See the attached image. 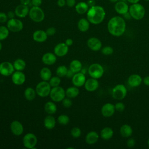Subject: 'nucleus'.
<instances>
[{
  "instance_id": "obj_1",
  "label": "nucleus",
  "mask_w": 149,
  "mask_h": 149,
  "mask_svg": "<svg viewBox=\"0 0 149 149\" xmlns=\"http://www.w3.org/2000/svg\"><path fill=\"white\" fill-rule=\"evenodd\" d=\"M107 29L111 35L119 37L123 34L126 30V22L120 16H113L108 21Z\"/></svg>"
},
{
  "instance_id": "obj_22",
  "label": "nucleus",
  "mask_w": 149,
  "mask_h": 149,
  "mask_svg": "<svg viewBox=\"0 0 149 149\" xmlns=\"http://www.w3.org/2000/svg\"><path fill=\"white\" fill-rule=\"evenodd\" d=\"M48 35L46 31L41 30L35 31L33 34V40L37 42H43L47 39Z\"/></svg>"
},
{
  "instance_id": "obj_25",
  "label": "nucleus",
  "mask_w": 149,
  "mask_h": 149,
  "mask_svg": "<svg viewBox=\"0 0 149 149\" xmlns=\"http://www.w3.org/2000/svg\"><path fill=\"white\" fill-rule=\"evenodd\" d=\"M99 136L95 131H91L88 132L86 136V142L88 144H94L98 140Z\"/></svg>"
},
{
  "instance_id": "obj_51",
  "label": "nucleus",
  "mask_w": 149,
  "mask_h": 149,
  "mask_svg": "<svg viewBox=\"0 0 149 149\" xmlns=\"http://www.w3.org/2000/svg\"><path fill=\"white\" fill-rule=\"evenodd\" d=\"M7 15H8V17L9 18V19H12V18H15V16L16 15V14H15V12H14L13 11H9Z\"/></svg>"
},
{
  "instance_id": "obj_10",
  "label": "nucleus",
  "mask_w": 149,
  "mask_h": 149,
  "mask_svg": "<svg viewBox=\"0 0 149 149\" xmlns=\"http://www.w3.org/2000/svg\"><path fill=\"white\" fill-rule=\"evenodd\" d=\"M7 27L9 31L16 33L20 31L23 28V24L21 20L17 19H10L7 22Z\"/></svg>"
},
{
  "instance_id": "obj_27",
  "label": "nucleus",
  "mask_w": 149,
  "mask_h": 149,
  "mask_svg": "<svg viewBox=\"0 0 149 149\" xmlns=\"http://www.w3.org/2000/svg\"><path fill=\"white\" fill-rule=\"evenodd\" d=\"M133 133V130L131 126L127 124L123 125L120 128V133L124 137H129Z\"/></svg>"
},
{
  "instance_id": "obj_58",
  "label": "nucleus",
  "mask_w": 149,
  "mask_h": 149,
  "mask_svg": "<svg viewBox=\"0 0 149 149\" xmlns=\"http://www.w3.org/2000/svg\"><path fill=\"white\" fill-rule=\"evenodd\" d=\"M2 44L0 41V51L2 49Z\"/></svg>"
},
{
  "instance_id": "obj_35",
  "label": "nucleus",
  "mask_w": 149,
  "mask_h": 149,
  "mask_svg": "<svg viewBox=\"0 0 149 149\" xmlns=\"http://www.w3.org/2000/svg\"><path fill=\"white\" fill-rule=\"evenodd\" d=\"M13 66L15 70L19 71H23L26 66V62L20 58L16 59L13 62Z\"/></svg>"
},
{
  "instance_id": "obj_30",
  "label": "nucleus",
  "mask_w": 149,
  "mask_h": 149,
  "mask_svg": "<svg viewBox=\"0 0 149 149\" xmlns=\"http://www.w3.org/2000/svg\"><path fill=\"white\" fill-rule=\"evenodd\" d=\"M69 69L74 73L80 72L82 69V64L80 61L74 59L70 63Z\"/></svg>"
},
{
  "instance_id": "obj_8",
  "label": "nucleus",
  "mask_w": 149,
  "mask_h": 149,
  "mask_svg": "<svg viewBox=\"0 0 149 149\" xmlns=\"http://www.w3.org/2000/svg\"><path fill=\"white\" fill-rule=\"evenodd\" d=\"M127 94V90L123 84H118L115 86L112 90V97L118 100H123Z\"/></svg>"
},
{
  "instance_id": "obj_15",
  "label": "nucleus",
  "mask_w": 149,
  "mask_h": 149,
  "mask_svg": "<svg viewBox=\"0 0 149 149\" xmlns=\"http://www.w3.org/2000/svg\"><path fill=\"white\" fill-rule=\"evenodd\" d=\"M11 132L15 136H20L24 131V128L22 124L18 120H13L10 125Z\"/></svg>"
},
{
  "instance_id": "obj_56",
  "label": "nucleus",
  "mask_w": 149,
  "mask_h": 149,
  "mask_svg": "<svg viewBox=\"0 0 149 149\" xmlns=\"http://www.w3.org/2000/svg\"><path fill=\"white\" fill-rule=\"evenodd\" d=\"M129 3H132V4H133V3H138L139 2L140 0H127Z\"/></svg>"
},
{
  "instance_id": "obj_2",
  "label": "nucleus",
  "mask_w": 149,
  "mask_h": 149,
  "mask_svg": "<svg viewBox=\"0 0 149 149\" xmlns=\"http://www.w3.org/2000/svg\"><path fill=\"white\" fill-rule=\"evenodd\" d=\"M105 12L104 9L98 5L90 7L87 12V18L90 23L94 24L101 23L104 19Z\"/></svg>"
},
{
  "instance_id": "obj_9",
  "label": "nucleus",
  "mask_w": 149,
  "mask_h": 149,
  "mask_svg": "<svg viewBox=\"0 0 149 149\" xmlns=\"http://www.w3.org/2000/svg\"><path fill=\"white\" fill-rule=\"evenodd\" d=\"M37 143L36 136L32 133H28L23 138V144L24 146L29 149L34 148Z\"/></svg>"
},
{
  "instance_id": "obj_60",
  "label": "nucleus",
  "mask_w": 149,
  "mask_h": 149,
  "mask_svg": "<svg viewBox=\"0 0 149 149\" xmlns=\"http://www.w3.org/2000/svg\"><path fill=\"white\" fill-rule=\"evenodd\" d=\"M144 1H149V0H144Z\"/></svg>"
},
{
  "instance_id": "obj_28",
  "label": "nucleus",
  "mask_w": 149,
  "mask_h": 149,
  "mask_svg": "<svg viewBox=\"0 0 149 149\" xmlns=\"http://www.w3.org/2000/svg\"><path fill=\"white\" fill-rule=\"evenodd\" d=\"M113 130L109 127H104L101 130L100 132L101 137L105 140H109L111 138H112V137L113 136Z\"/></svg>"
},
{
  "instance_id": "obj_38",
  "label": "nucleus",
  "mask_w": 149,
  "mask_h": 149,
  "mask_svg": "<svg viewBox=\"0 0 149 149\" xmlns=\"http://www.w3.org/2000/svg\"><path fill=\"white\" fill-rule=\"evenodd\" d=\"M69 121H70V119H69V116L65 114H62V115H59L58 118V123L61 125H62V126L68 125L69 123Z\"/></svg>"
},
{
  "instance_id": "obj_50",
  "label": "nucleus",
  "mask_w": 149,
  "mask_h": 149,
  "mask_svg": "<svg viewBox=\"0 0 149 149\" xmlns=\"http://www.w3.org/2000/svg\"><path fill=\"white\" fill-rule=\"evenodd\" d=\"M57 4L59 7H63L66 4V1L65 0H58Z\"/></svg>"
},
{
  "instance_id": "obj_47",
  "label": "nucleus",
  "mask_w": 149,
  "mask_h": 149,
  "mask_svg": "<svg viewBox=\"0 0 149 149\" xmlns=\"http://www.w3.org/2000/svg\"><path fill=\"white\" fill-rule=\"evenodd\" d=\"M31 3L34 6H40L42 3V0H31Z\"/></svg>"
},
{
  "instance_id": "obj_6",
  "label": "nucleus",
  "mask_w": 149,
  "mask_h": 149,
  "mask_svg": "<svg viewBox=\"0 0 149 149\" xmlns=\"http://www.w3.org/2000/svg\"><path fill=\"white\" fill-rule=\"evenodd\" d=\"M49 96L54 102H60L62 101L66 96L65 91L59 86L54 87L51 88Z\"/></svg>"
},
{
  "instance_id": "obj_33",
  "label": "nucleus",
  "mask_w": 149,
  "mask_h": 149,
  "mask_svg": "<svg viewBox=\"0 0 149 149\" xmlns=\"http://www.w3.org/2000/svg\"><path fill=\"white\" fill-rule=\"evenodd\" d=\"M88 5L86 2H80L75 6V10L79 14H84L88 10Z\"/></svg>"
},
{
  "instance_id": "obj_20",
  "label": "nucleus",
  "mask_w": 149,
  "mask_h": 149,
  "mask_svg": "<svg viewBox=\"0 0 149 149\" xmlns=\"http://www.w3.org/2000/svg\"><path fill=\"white\" fill-rule=\"evenodd\" d=\"M42 62L47 65H52L56 61V56L52 52H47L42 56Z\"/></svg>"
},
{
  "instance_id": "obj_23",
  "label": "nucleus",
  "mask_w": 149,
  "mask_h": 149,
  "mask_svg": "<svg viewBox=\"0 0 149 149\" xmlns=\"http://www.w3.org/2000/svg\"><path fill=\"white\" fill-rule=\"evenodd\" d=\"M142 82V78L137 74H133L130 75L127 80L128 84L133 87H137L141 84Z\"/></svg>"
},
{
  "instance_id": "obj_34",
  "label": "nucleus",
  "mask_w": 149,
  "mask_h": 149,
  "mask_svg": "<svg viewBox=\"0 0 149 149\" xmlns=\"http://www.w3.org/2000/svg\"><path fill=\"white\" fill-rule=\"evenodd\" d=\"M37 93L36 90L32 87H27L24 91V98L28 101H32L36 98Z\"/></svg>"
},
{
  "instance_id": "obj_7",
  "label": "nucleus",
  "mask_w": 149,
  "mask_h": 149,
  "mask_svg": "<svg viewBox=\"0 0 149 149\" xmlns=\"http://www.w3.org/2000/svg\"><path fill=\"white\" fill-rule=\"evenodd\" d=\"M88 72L91 77L98 79L102 76L104 70L103 67L100 64L95 63L90 65Z\"/></svg>"
},
{
  "instance_id": "obj_32",
  "label": "nucleus",
  "mask_w": 149,
  "mask_h": 149,
  "mask_svg": "<svg viewBox=\"0 0 149 149\" xmlns=\"http://www.w3.org/2000/svg\"><path fill=\"white\" fill-rule=\"evenodd\" d=\"M66 96L70 98H76L79 94V90L76 86L69 87L65 91Z\"/></svg>"
},
{
  "instance_id": "obj_49",
  "label": "nucleus",
  "mask_w": 149,
  "mask_h": 149,
  "mask_svg": "<svg viewBox=\"0 0 149 149\" xmlns=\"http://www.w3.org/2000/svg\"><path fill=\"white\" fill-rule=\"evenodd\" d=\"M74 74V73L73 71H72L70 69H69L68 70V72H67L66 76L67 77H68V78H72V77L73 76Z\"/></svg>"
},
{
  "instance_id": "obj_54",
  "label": "nucleus",
  "mask_w": 149,
  "mask_h": 149,
  "mask_svg": "<svg viewBox=\"0 0 149 149\" xmlns=\"http://www.w3.org/2000/svg\"><path fill=\"white\" fill-rule=\"evenodd\" d=\"M143 83L145 85L149 86V76H146L144 79H143Z\"/></svg>"
},
{
  "instance_id": "obj_37",
  "label": "nucleus",
  "mask_w": 149,
  "mask_h": 149,
  "mask_svg": "<svg viewBox=\"0 0 149 149\" xmlns=\"http://www.w3.org/2000/svg\"><path fill=\"white\" fill-rule=\"evenodd\" d=\"M9 29L7 27L1 26H0V41L6 39L9 36Z\"/></svg>"
},
{
  "instance_id": "obj_19",
  "label": "nucleus",
  "mask_w": 149,
  "mask_h": 149,
  "mask_svg": "<svg viewBox=\"0 0 149 149\" xmlns=\"http://www.w3.org/2000/svg\"><path fill=\"white\" fill-rule=\"evenodd\" d=\"M84 86L88 91H94L98 88L99 83L96 79L91 77L86 80Z\"/></svg>"
},
{
  "instance_id": "obj_57",
  "label": "nucleus",
  "mask_w": 149,
  "mask_h": 149,
  "mask_svg": "<svg viewBox=\"0 0 149 149\" xmlns=\"http://www.w3.org/2000/svg\"><path fill=\"white\" fill-rule=\"evenodd\" d=\"M111 2H112V3H116L118 1H119V0H109Z\"/></svg>"
},
{
  "instance_id": "obj_42",
  "label": "nucleus",
  "mask_w": 149,
  "mask_h": 149,
  "mask_svg": "<svg viewBox=\"0 0 149 149\" xmlns=\"http://www.w3.org/2000/svg\"><path fill=\"white\" fill-rule=\"evenodd\" d=\"M62 104L63 106L66 108H69L71 107L73 104L72 100H70V98H68V97H67V98L65 97L63 99V100L62 101Z\"/></svg>"
},
{
  "instance_id": "obj_39",
  "label": "nucleus",
  "mask_w": 149,
  "mask_h": 149,
  "mask_svg": "<svg viewBox=\"0 0 149 149\" xmlns=\"http://www.w3.org/2000/svg\"><path fill=\"white\" fill-rule=\"evenodd\" d=\"M61 79L59 76H54L51 77L50 80H49V83L50 86L52 87L59 86L61 83Z\"/></svg>"
},
{
  "instance_id": "obj_11",
  "label": "nucleus",
  "mask_w": 149,
  "mask_h": 149,
  "mask_svg": "<svg viewBox=\"0 0 149 149\" xmlns=\"http://www.w3.org/2000/svg\"><path fill=\"white\" fill-rule=\"evenodd\" d=\"M13 65L8 61L2 62L0 63V74L3 76H9L15 71Z\"/></svg>"
},
{
  "instance_id": "obj_5",
  "label": "nucleus",
  "mask_w": 149,
  "mask_h": 149,
  "mask_svg": "<svg viewBox=\"0 0 149 149\" xmlns=\"http://www.w3.org/2000/svg\"><path fill=\"white\" fill-rule=\"evenodd\" d=\"M29 15L30 18L35 22H41L45 17L44 11L39 6H33L29 10Z\"/></svg>"
},
{
  "instance_id": "obj_43",
  "label": "nucleus",
  "mask_w": 149,
  "mask_h": 149,
  "mask_svg": "<svg viewBox=\"0 0 149 149\" xmlns=\"http://www.w3.org/2000/svg\"><path fill=\"white\" fill-rule=\"evenodd\" d=\"M115 110H116L117 111L121 112L124 111V109L125 108V105L123 103L119 102L115 104Z\"/></svg>"
},
{
  "instance_id": "obj_40",
  "label": "nucleus",
  "mask_w": 149,
  "mask_h": 149,
  "mask_svg": "<svg viewBox=\"0 0 149 149\" xmlns=\"http://www.w3.org/2000/svg\"><path fill=\"white\" fill-rule=\"evenodd\" d=\"M81 131L80 128L77 127H73L70 130V134L74 138H78L81 136Z\"/></svg>"
},
{
  "instance_id": "obj_26",
  "label": "nucleus",
  "mask_w": 149,
  "mask_h": 149,
  "mask_svg": "<svg viewBox=\"0 0 149 149\" xmlns=\"http://www.w3.org/2000/svg\"><path fill=\"white\" fill-rule=\"evenodd\" d=\"M45 111L49 115H53L56 113L57 111V107L56 104L52 101L47 102L44 107Z\"/></svg>"
},
{
  "instance_id": "obj_48",
  "label": "nucleus",
  "mask_w": 149,
  "mask_h": 149,
  "mask_svg": "<svg viewBox=\"0 0 149 149\" xmlns=\"http://www.w3.org/2000/svg\"><path fill=\"white\" fill-rule=\"evenodd\" d=\"M66 3L69 7H73L76 3V0H66Z\"/></svg>"
},
{
  "instance_id": "obj_17",
  "label": "nucleus",
  "mask_w": 149,
  "mask_h": 149,
  "mask_svg": "<svg viewBox=\"0 0 149 149\" xmlns=\"http://www.w3.org/2000/svg\"><path fill=\"white\" fill-rule=\"evenodd\" d=\"M115 111V105L111 103H107L101 108V113L102 116L105 118L112 116L113 115Z\"/></svg>"
},
{
  "instance_id": "obj_12",
  "label": "nucleus",
  "mask_w": 149,
  "mask_h": 149,
  "mask_svg": "<svg viewBox=\"0 0 149 149\" xmlns=\"http://www.w3.org/2000/svg\"><path fill=\"white\" fill-rule=\"evenodd\" d=\"M69 51V47L63 42L59 43L55 45L54 48V54L56 56L59 57H62L66 55Z\"/></svg>"
},
{
  "instance_id": "obj_45",
  "label": "nucleus",
  "mask_w": 149,
  "mask_h": 149,
  "mask_svg": "<svg viewBox=\"0 0 149 149\" xmlns=\"http://www.w3.org/2000/svg\"><path fill=\"white\" fill-rule=\"evenodd\" d=\"M135 144H136V141L134 140V139L133 138H130L129 139L127 140V142H126V144H127V146L129 148H132L134 146H135Z\"/></svg>"
},
{
  "instance_id": "obj_18",
  "label": "nucleus",
  "mask_w": 149,
  "mask_h": 149,
  "mask_svg": "<svg viewBox=\"0 0 149 149\" xmlns=\"http://www.w3.org/2000/svg\"><path fill=\"white\" fill-rule=\"evenodd\" d=\"M114 8L118 13L123 15L129 12V7L125 2L121 1L115 3Z\"/></svg>"
},
{
  "instance_id": "obj_29",
  "label": "nucleus",
  "mask_w": 149,
  "mask_h": 149,
  "mask_svg": "<svg viewBox=\"0 0 149 149\" xmlns=\"http://www.w3.org/2000/svg\"><path fill=\"white\" fill-rule=\"evenodd\" d=\"M77 27L80 31L86 32L88 30L90 27V22L87 19L85 18H81L78 22Z\"/></svg>"
},
{
  "instance_id": "obj_24",
  "label": "nucleus",
  "mask_w": 149,
  "mask_h": 149,
  "mask_svg": "<svg viewBox=\"0 0 149 149\" xmlns=\"http://www.w3.org/2000/svg\"><path fill=\"white\" fill-rule=\"evenodd\" d=\"M56 125V120L54 116L51 115L47 116L44 119V127L47 129H52L54 128Z\"/></svg>"
},
{
  "instance_id": "obj_53",
  "label": "nucleus",
  "mask_w": 149,
  "mask_h": 149,
  "mask_svg": "<svg viewBox=\"0 0 149 149\" xmlns=\"http://www.w3.org/2000/svg\"><path fill=\"white\" fill-rule=\"evenodd\" d=\"M87 3L88 5V6L90 8L91 6L95 5V0H88Z\"/></svg>"
},
{
  "instance_id": "obj_3",
  "label": "nucleus",
  "mask_w": 149,
  "mask_h": 149,
  "mask_svg": "<svg viewBox=\"0 0 149 149\" xmlns=\"http://www.w3.org/2000/svg\"><path fill=\"white\" fill-rule=\"evenodd\" d=\"M129 13H130L131 17L134 19L141 20L145 16L146 10L142 5L136 3L132 4L129 7Z\"/></svg>"
},
{
  "instance_id": "obj_4",
  "label": "nucleus",
  "mask_w": 149,
  "mask_h": 149,
  "mask_svg": "<svg viewBox=\"0 0 149 149\" xmlns=\"http://www.w3.org/2000/svg\"><path fill=\"white\" fill-rule=\"evenodd\" d=\"M51 86L47 81L42 80L37 84L36 87V91L38 95L41 97H45L49 95Z\"/></svg>"
},
{
  "instance_id": "obj_59",
  "label": "nucleus",
  "mask_w": 149,
  "mask_h": 149,
  "mask_svg": "<svg viewBox=\"0 0 149 149\" xmlns=\"http://www.w3.org/2000/svg\"><path fill=\"white\" fill-rule=\"evenodd\" d=\"M147 144H148V146L149 147V139H148V141H147Z\"/></svg>"
},
{
  "instance_id": "obj_16",
  "label": "nucleus",
  "mask_w": 149,
  "mask_h": 149,
  "mask_svg": "<svg viewBox=\"0 0 149 149\" xmlns=\"http://www.w3.org/2000/svg\"><path fill=\"white\" fill-rule=\"evenodd\" d=\"M87 44L88 47L94 51H99L102 47L101 41L96 37L90 38L87 41Z\"/></svg>"
},
{
  "instance_id": "obj_21",
  "label": "nucleus",
  "mask_w": 149,
  "mask_h": 149,
  "mask_svg": "<svg viewBox=\"0 0 149 149\" xmlns=\"http://www.w3.org/2000/svg\"><path fill=\"white\" fill-rule=\"evenodd\" d=\"M29 9L28 6L20 4L17 6L15 9V12L16 15L19 17H24L29 13Z\"/></svg>"
},
{
  "instance_id": "obj_31",
  "label": "nucleus",
  "mask_w": 149,
  "mask_h": 149,
  "mask_svg": "<svg viewBox=\"0 0 149 149\" xmlns=\"http://www.w3.org/2000/svg\"><path fill=\"white\" fill-rule=\"evenodd\" d=\"M41 79L44 81H49L52 77V72L51 70L47 67L42 68L40 72Z\"/></svg>"
},
{
  "instance_id": "obj_46",
  "label": "nucleus",
  "mask_w": 149,
  "mask_h": 149,
  "mask_svg": "<svg viewBox=\"0 0 149 149\" xmlns=\"http://www.w3.org/2000/svg\"><path fill=\"white\" fill-rule=\"evenodd\" d=\"M46 33L48 36H53L56 33V29L55 27H49L46 30Z\"/></svg>"
},
{
  "instance_id": "obj_55",
  "label": "nucleus",
  "mask_w": 149,
  "mask_h": 149,
  "mask_svg": "<svg viewBox=\"0 0 149 149\" xmlns=\"http://www.w3.org/2000/svg\"><path fill=\"white\" fill-rule=\"evenodd\" d=\"M20 3L22 5L28 6L30 3V0H20Z\"/></svg>"
},
{
  "instance_id": "obj_13",
  "label": "nucleus",
  "mask_w": 149,
  "mask_h": 149,
  "mask_svg": "<svg viewBox=\"0 0 149 149\" xmlns=\"http://www.w3.org/2000/svg\"><path fill=\"white\" fill-rule=\"evenodd\" d=\"M25 80L26 76L22 71L16 70L12 74V81L15 85H22L25 82Z\"/></svg>"
},
{
  "instance_id": "obj_44",
  "label": "nucleus",
  "mask_w": 149,
  "mask_h": 149,
  "mask_svg": "<svg viewBox=\"0 0 149 149\" xmlns=\"http://www.w3.org/2000/svg\"><path fill=\"white\" fill-rule=\"evenodd\" d=\"M8 15L3 13V12H0V23H5L8 20Z\"/></svg>"
},
{
  "instance_id": "obj_14",
  "label": "nucleus",
  "mask_w": 149,
  "mask_h": 149,
  "mask_svg": "<svg viewBox=\"0 0 149 149\" xmlns=\"http://www.w3.org/2000/svg\"><path fill=\"white\" fill-rule=\"evenodd\" d=\"M72 79V83L74 86H76L77 87L84 86L86 81V76L82 72H78L74 73Z\"/></svg>"
},
{
  "instance_id": "obj_36",
  "label": "nucleus",
  "mask_w": 149,
  "mask_h": 149,
  "mask_svg": "<svg viewBox=\"0 0 149 149\" xmlns=\"http://www.w3.org/2000/svg\"><path fill=\"white\" fill-rule=\"evenodd\" d=\"M68 69L65 65L59 66L56 70V74L59 77H63L66 76Z\"/></svg>"
},
{
  "instance_id": "obj_41",
  "label": "nucleus",
  "mask_w": 149,
  "mask_h": 149,
  "mask_svg": "<svg viewBox=\"0 0 149 149\" xmlns=\"http://www.w3.org/2000/svg\"><path fill=\"white\" fill-rule=\"evenodd\" d=\"M113 52V48L110 46H105L101 49V52L105 55H109Z\"/></svg>"
},
{
  "instance_id": "obj_52",
  "label": "nucleus",
  "mask_w": 149,
  "mask_h": 149,
  "mask_svg": "<svg viewBox=\"0 0 149 149\" xmlns=\"http://www.w3.org/2000/svg\"><path fill=\"white\" fill-rule=\"evenodd\" d=\"M73 40H72V39H71V38H67V39L66 40L65 43L68 47H69V46H70V45H72L73 44Z\"/></svg>"
}]
</instances>
